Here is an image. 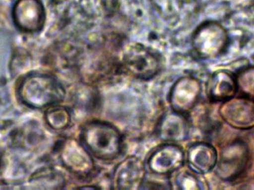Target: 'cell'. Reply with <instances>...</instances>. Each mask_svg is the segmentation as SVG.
Segmentation results:
<instances>
[{
    "label": "cell",
    "mask_w": 254,
    "mask_h": 190,
    "mask_svg": "<svg viewBox=\"0 0 254 190\" xmlns=\"http://www.w3.org/2000/svg\"><path fill=\"white\" fill-rule=\"evenodd\" d=\"M120 66L130 77L146 81L161 72L164 62L161 55L155 51L140 45H132L122 54Z\"/></svg>",
    "instance_id": "3"
},
{
    "label": "cell",
    "mask_w": 254,
    "mask_h": 190,
    "mask_svg": "<svg viewBox=\"0 0 254 190\" xmlns=\"http://www.w3.org/2000/svg\"><path fill=\"white\" fill-rule=\"evenodd\" d=\"M238 92L236 76L225 70L212 74L207 83V96L213 103H223L235 97Z\"/></svg>",
    "instance_id": "13"
},
{
    "label": "cell",
    "mask_w": 254,
    "mask_h": 190,
    "mask_svg": "<svg viewBox=\"0 0 254 190\" xmlns=\"http://www.w3.org/2000/svg\"><path fill=\"white\" fill-rule=\"evenodd\" d=\"M46 124L55 131H64L71 125L72 115L65 106L55 105L49 107L45 115Z\"/></svg>",
    "instance_id": "16"
},
{
    "label": "cell",
    "mask_w": 254,
    "mask_h": 190,
    "mask_svg": "<svg viewBox=\"0 0 254 190\" xmlns=\"http://www.w3.org/2000/svg\"><path fill=\"white\" fill-rule=\"evenodd\" d=\"M44 10L40 3L34 0L32 6H27L23 10H16V23L21 29L36 31L41 29L44 23Z\"/></svg>",
    "instance_id": "14"
},
{
    "label": "cell",
    "mask_w": 254,
    "mask_h": 190,
    "mask_svg": "<svg viewBox=\"0 0 254 190\" xmlns=\"http://www.w3.org/2000/svg\"><path fill=\"white\" fill-rule=\"evenodd\" d=\"M79 140L100 161H115L125 151L123 134L116 126L107 121L93 120L86 123L81 127Z\"/></svg>",
    "instance_id": "1"
},
{
    "label": "cell",
    "mask_w": 254,
    "mask_h": 190,
    "mask_svg": "<svg viewBox=\"0 0 254 190\" xmlns=\"http://www.w3.org/2000/svg\"><path fill=\"white\" fill-rule=\"evenodd\" d=\"M201 175L182 167L176 173L170 176L169 185L170 189L182 190H206L207 188L205 182Z\"/></svg>",
    "instance_id": "15"
},
{
    "label": "cell",
    "mask_w": 254,
    "mask_h": 190,
    "mask_svg": "<svg viewBox=\"0 0 254 190\" xmlns=\"http://www.w3.org/2000/svg\"><path fill=\"white\" fill-rule=\"evenodd\" d=\"M19 95L24 103L35 109L49 108L59 104L65 99L62 83L49 74L28 76L21 83Z\"/></svg>",
    "instance_id": "2"
},
{
    "label": "cell",
    "mask_w": 254,
    "mask_h": 190,
    "mask_svg": "<svg viewBox=\"0 0 254 190\" xmlns=\"http://www.w3.org/2000/svg\"><path fill=\"white\" fill-rule=\"evenodd\" d=\"M157 136L165 143H179L189 137L190 124L187 115L170 111L164 114L157 125Z\"/></svg>",
    "instance_id": "11"
},
{
    "label": "cell",
    "mask_w": 254,
    "mask_h": 190,
    "mask_svg": "<svg viewBox=\"0 0 254 190\" xmlns=\"http://www.w3.org/2000/svg\"><path fill=\"white\" fill-rule=\"evenodd\" d=\"M183 148L175 143H164L152 151L146 160V169L157 176H170L185 167Z\"/></svg>",
    "instance_id": "6"
},
{
    "label": "cell",
    "mask_w": 254,
    "mask_h": 190,
    "mask_svg": "<svg viewBox=\"0 0 254 190\" xmlns=\"http://www.w3.org/2000/svg\"><path fill=\"white\" fill-rule=\"evenodd\" d=\"M146 167L135 155H129L116 165L112 176V185L115 190L141 189L146 181Z\"/></svg>",
    "instance_id": "9"
},
{
    "label": "cell",
    "mask_w": 254,
    "mask_h": 190,
    "mask_svg": "<svg viewBox=\"0 0 254 190\" xmlns=\"http://www.w3.org/2000/svg\"><path fill=\"white\" fill-rule=\"evenodd\" d=\"M218 156L216 147L207 142H195L185 152L188 168L201 176L216 168Z\"/></svg>",
    "instance_id": "12"
},
{
    "label": "cell",
    "mask_w": 254,
    "mask_h": 190,
    "mask_svg": "<svg viewBox=\"0 0 254 190\" xmlns=\"http://www.w3.org/2000/svg\"><path fill=\"white\" fill-rule=\"evenodd\" d=\"M202 91L201 82L196 77L185 75L179 77L170 88L168 103L173 112L188 115L196 106Z\"/></svg>",
    "instance_id": "8"
},
{
    "label": "cell",
    "mask_w": 254,
    "mask_h": 190,
    "mask_svg": "<svg viewBox=\"0 0 254 190\" xmlns=\"http://www.w3.org/2000/svg\"><path fill=\"white\" fill-rule=\"evenodd\" d=\"M228 43L226 31L216 22L202 24L192 35L193 52L203 60H211L219 57L226 49Z\"/></svg>",
    "instance_id": "5"
},
{
    "label": "cell",
    "mask_w": 254,
    "mask_h": 190,
    "mask_svg": "<svg viewBox=\"0 0 254 190\" xmlns=\"http://www.w3.org/2000/svg\"><path fill=\"white\" fill-rule=\"evenodd\" d=\"M219 115L228 125L235 129H252L254 128V100L245 96H235L222 103Z\"/></svg>",
    "instance_id": "10"
},
{
    "label": "cell",
    "mask_w": 254,
    "mask_h": 190,
    "mask_svg": "<svg viewBox=\"0 0 254 190\" xmlns=\"http://www.w3.org/2000/svg\"><path fill=\"white\" fill-rule=\"evenodd\" d=\"M238 92L254 100V65L246 67L238 71L237 75Z\"/></svg>",
    "instance_id": "17"
},
{
    "label": "cell",
    "mask_w": 254,
    "mask_h": 190,
    "mask_svg": "<svg viewBox=\"0 0 254 190\" xmlns=\"http://www.w3.org/2000/svg\"><path fill=\"white\" fill-rule=\"evenodd\" d=\"M61 158L67 170L80 179L91 177L96 171L94 157L77 139H67L64 142Z\"/></svg>",
    "instance_id": "7"
},
{
    "label": "cell",
    "mask_w": 254,
    "mask_h": 190,
    "mask_svg": "<svg viewBox=\"0 0 254 190\" xmlns=\"http://www.w3.org/2000/svg\"><path fill=\"white\" fill-rule=\"evenodd\" d=\"M249 161V146L243 140H234L227 144L218 156L216 174L226 182L237 180L247 170Z\"/></svg>",
    "instance_id": "4"
}]
</instances>
